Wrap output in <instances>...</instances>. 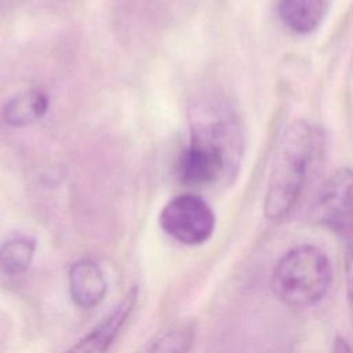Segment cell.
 <instances>
[{"label":"cell","instance_id":"7","mask_svg":"<svg viewBox=\"0 0 353 353\" xmlns=\"http://www.w3.org/2000/svg\"><path fill=\"white\" fill-rule=\"evenodd\" d=\"M108 291L105 274L99 265L88 258L76 261L69 269V292L81 309H92L102 302Z\"/></svg>","mask_w":353,"mask_h":353},{"label":"cell","instance_id":"12","mask_svg":"<svg viewBox=\"0 0 353 353\" xmlns=\"http://www.w3.org/2000/svg\"><path fill=\"white\" fill-rule=\"evenodd\" d=\"M346 244V255H345V274H346V294L349 309L353 321V228L342 237Z\"/></svg>","mask_w":353,"mask_h":353},{"label":"cell","instance_id":"2","mask_svg":"<svg viewBox=\"0 0 353 353\" xmlns=\"http://www.w3.org/2000/svg\"><path fill=\"white\" fill-rule=\"evenodd\" d=\"M314 138V132L306 121H294L287 128L268 181L263 204L268 219L281 221L295 207L313 159Z\"/></svg>","mask_w":353,"mask_h":353},{"label":"cell","instance_id":"5","mask_svg":"<svg viewBox=\"0 0 353 353\" xmlns=\"http://www.w3.org/2000/svg\"><path fill=\"white\" fill-rule=\"evenodd\" d=\"M313 214L323 226L342 237L353 228V170H336L321 185Z\"/></svg>","mask_w":353,"mask_h":353},{"label":"cell","instance_id":"9","mask_svg":"<svg viewBox=\"0 0 353 353\" xmlns=\"http://www.w3.org/2000/svg\"><path fill=\"white\" fill-rule=\"evenodd\" d=\"M48 109V98L40 90L15 95L4 106V120L10 125L23 127L40 120Z\"/></svg>","mask_w":353,"mask_h":353},{"label":"cell","instance_id":"3","mask_svg":"<svg viewBox=\"0 0 353 353\" xmlns=\"http://www.w3.org/2000/svg\"><path fill=\"white\" fill-rule=\"evenodd\" d=\"M332 283V266L327 254L312 244L288 250L272 273V288L277 298L292 307L319 303Z\"/></svg>","mask_w":353,"mask_h":353},{"label":"cell","instance_id":"6","mask_svg":"<svg viewBox=\"0 0 353 353\" xmlns=\"http://www.w3.org/2000/svg\"><path fill=\"white\" fill-rule=\"evenodd\" d=\"M138 299V290L132 287L121 301L85 336L65 353H108L121 328L131 316Z\"/></svg>","mask_w":353,"mask_h":353},{"label":"cell","instance_id":"10","mask_svg":"<svg viewBox=\"0 0 353 353\" xmlns=\"http://www.w3.org/2000/svg\"><path fill=\"white\" fill-rule=\"evenodd\" d=\"M36 251V241L29 236H14L0 245V269L8 276L28 270Z\"/></svg>","mask_w":353,"mask_h":353},{"label":"cell","instance_id":"1","mask_svg":"<svg viewBox=\"0 0 353 353\" xmlns=\"http://www.w3.org/2000/svg\"><path fill=\"white\" fill-rule=\"evenodd\" d=\"M190 119V143L178 167L181 181L201 188L233 179L243 154V135L234 112L223 101L204 99L193 105Z\"/></svg>","mask_w":353,"mask_h":353},{"label":"cell","instance_id":"4","mask_svg":"<svg viewBox=\"0 0 353 353\" xmlns=\"http://www.w3.org/2000/svg\"><path fill=\"white\" fill-rule=\"evenodd\" d=\"M159 221L168 236L186 245L205 243L215 229L211 207L196 194H182L168 201Z\"/></svg>","mask_w":353,"mask_h":353},{"label":"cell","instance_id":"8","mask_svg":"<svg viewBox=\"0 0 353 353\" xmlns=\"http://www.w3.org/2000/svg\"><path fill=\"white\" fill-rule=\"evenodd\" d=\"M328 0H279V15L283 23L295 33H310L321 23Z\"/></svg>","mask_w":353,"mask_h":353},{"label":"cell","instance_id":"11","mask_svg":"<svg viewBox=\"0 0 353 353\" xmlns=\"http://www.w3.org/2000/svg\"><path fill=\"white\" fill-rule=\"evenodd\" d=\"M194 336L192 323H178L164 330L143 353H188Z\"/></svg>","mask_w":353,"mask_h":353},{"label":"cell","instance_id":"13","mask_svg":"<svg viewBox=\"0 0 353 353\" xmlns=\"http://www.w3.org/2000/svg\"><path fill=\"white\" fill-rule=\"evenodd\" d=\"M331 353H353V347L342 336H336L332 342Z\"/></svg>","mask_w":353,"mask_h":353}]
</instances>
